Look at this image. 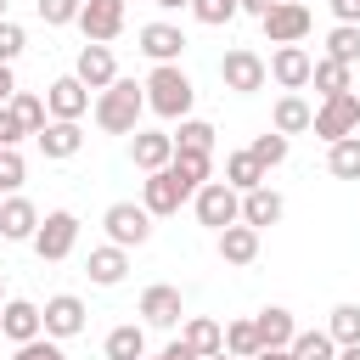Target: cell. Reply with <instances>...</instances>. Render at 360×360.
<instances>
[{
  "label": "cell",
  "mask_w": 360,
  "mask_h": 360,
  "mask_svg": "<svg viewBox=\"0 0 360 360\" xmlns=\"http://www.w3.org/2000/svg\"><path fill=\"white\" fill-rule=\"evenodd\" d=\"M332 17H338V22H354V28H360V0H332Z\"/></svg>",
  "instance_id": "45"
},
{
  "label": "cell",
  "mask_w": 360,
  "mask_h": 360,
  "mask_svg": "<svg viewBox=\"0 0 360 360\" xmlns=\"http://www.w3.org/2000/svg\"><path fill=\"white\" fill-rule=\"evenodd\" d=\"M191 214H197V225H208V231L219 236L225 225H242V191L225 186V180H208V186H197Z\"/></svg>",
  "instance_id": "3"
},
{
  "label": "cell",
  "mask_w": 360,
  "mask_h": 360,
  "mask_svg": "<svg viewBox=\"0 0 360 360\" xmlns=\"http://www.w3.org/2000/svg\"><path fill=\"white\" fill-rule=\"evenodd\" d=\"M197 191L191 186H180L174 180V169H158V174H146L141 180V208L152 214V219H169V214H180V202H191Z\"/></svg>",
  "instance_id": "7"
},
{
  "label": "cell",
  "mask_w": 360,
  "mask_h": 360,
  "mask_svg": "<svg viewBox=\"0 0 360 360\" xmlns=\"http://www.w3.org/2000/svg\"><path fill=\"white\" fill-rule=\"evenodd\" d=\"M73 79L84 84V90H107V84H118V62H112V45H79V62H73Z\"/></svg>",
  "instance_id": "13"
},
{
  "label": "cell",
  "mask_w": 360,
  "mask_h": 360,
  "mask_svg": "<svg viewBox=\"0 0 360 360\" xmlns=\"http://www.w3.org/2000/svg\"><path fill=\"white\" fill-rule=\"evenodd\" d=\"M219 79H225V90H231V96H253V90H264L270 62H264L259 51L236 45V51H225V56H219Z\"/></svg>",
  "instance_id": "6"
},
{
  "label": "cell",
  "mask_w": 360,
  "mask_h": 360,
  "mask_svg": "<svg viewBox=\"0 0 360 360\" xmlns=\"http://www.w3.org/2000/svg\"><path fill=\"white\" fill-rule=\"evenodd\" d=\"M287 214V202H281V191H270V186H253V191H242V225H253V231H264V225H276Z\"/></svg>",
  "instance_id": "22"
},
{
  "label": "cell",
  "mask_w": 360,
  "mask_h": 360,
  "mask_svg": "<svg viewBox=\"0 0 360 360\" xmlns=\"http://www.w3.org/2000/svg\"><path fill=\"white\" fill-rule=\"evenodd\" d=\"M163 354H169V360H202V354H197V349H186V343H180V338H174V343H169V349H163Z\"/></svg>",
  "instance_id": "46"
},
{
  "label": "cell",
  "mask_w": 360,
  "mask_h": 360,
  "mask_svg": "<svg viewBox=\"0 0 360 360\" xmlns=\"http://www.w3.org/2000/svg\"><path fill=\"white\" fill-rule=\"evenodd\" d=\"M225 354H236V360H253V354H259L253 315H248V321H225Z\"/></svg>",
  "instance_id": "36"
},
{
  "label": "cell",
  "mask_w": 360,
  "mask_h": 360,
  "mask_svg": "<svg viewBox=\"0 0 360 360\" xmlns=\"http://www.w3.org/2000/svg\"><path fill=\"white\" fill-rule=\"evenodd\" d=\"M45 107H51V118L79 124V118L90 112V90H84L73 73H62V79H51V84H45Z\"/></svg>",
  "instance_id": "14"
},
{
  "label": "cell",
  "mask_w": 360,
  "mask_h": 360,
  "mask_svg": "<svg viewBox=\"0 0 360 360\" xmlns=\"http://www.w3.org/2000/svg\"><path fill=\"white\" fill-rule=\"evenodd\" d=\"M309 6H298V0H281L276 11H264L259 17V28H264V39L270 45H304V34H309Z\"/></svg>",
  "instance_id": "9"
},
{
  "label": "cell",
  "mask_w": 360,
  "mask_h": 360,
  "mask_svg": "<svg viewBox=\"0 0 360 360\" xmlns=\"http://www.w3.org/2000/svg\"><path fill=\"white\" fill-rule=\"evenodd\" d=\"M253 332H259V349H292L298 321H292V309L270 304V309H259V315H253Z\"/></svg>",
  "instance_id": "20"
},
{
  "label": "cell",
  "mask_w": 360,
  "mask_h": 360,
  "mask_svg": "<svg viewBox=\"0 0 360 360\" xmlns=\"http://www.w3.org/2000/svg\"><path fill=\"white\" fill-rule=\"evenodd\" d=\"M152 6H163V11H180V6H191V0H152Z\"/></svg>",
  "instance_id": "50"
},
{
  "label": "cell",
  "mask_w": 360,
  "mask_h": 360,
  "mask_svg": "<svg viewBox=\"0 0 360 360\" xmlns=\"http://www.w3.org/2000/svg\"><path fill=\"white\" fill-rule=\"evenodd\" d=\"M146 360H169V354H146Z\"/></svg>",
  "instance_id": "54"
},
{
  "label": "cell",
  "mask_w": 360,
  "mask_h": 360,
  "mask_svg": "<svg viewBox=\"0 0 360 360\" xmlns=\"http://www.w3.org/2000/svg\"><path fill=\"white\" fill-rule=\"evenodd\" d=\"M0 22H6V0H0Z\"/></svg>",
  "instance_id": "55"
},
{
  "label": "cell",
  "mask_w": 360,
  "mask_h": 360,
  "mask_svg": "<svg viewBox=\"0 0 360 360\" xmlns=\"http://www.w3.org/2000/svg\"><path fill=\"white\" fill-rule=\"evenodd\" d=\"M22 45H28V34H22V28L6 17V22H0V68H11V62L22 56Z\"/></svg>",
  "instance_id": "42"
},
{
  "label": "cell",
  "mask_w": 360,
  "mask_h": 360,
  "mask_svg": "<svg viewBox=\"0 0 360 360\" xmlns=\"http://www.w3.org/2000/svg\"><path fill=\"white\" fill-rule=\"evenodd\" d=\"M309 84L321 90V101H326V96H343V90H354V68H343V62L321 56V62H315V73H309Z\"/></svg>",
  "instance_id": "28"
},
{
  "label": "cell",
  "mask_w": 360,
  "mask_h": 360,
  "mask_svg": "<svg viewBox=\"0 0 360 360\" xmlns=\"http://www.w3.org/2000/svg\"><path fill=\"white\" fill-rule=\"evenodd\" d=\"M191 101H197V84L186 79L180 62H163V68L146 73V112L180 124V118H191Z\"/></svg>",
  "instance_id": "2"
},
{
  "label": "cell",
  "mask_w": 360,
  "mask_h": 360,
  "mask_svg": "<svg viewBox=\"0 0 360 360\" xmlns=\"http://www.w3.org/2000/svg\"><path fill=\"white\" fill-rule=\"evenodd\" d=\"M34 11H39L45 28H68V22H79L84 0H34Z\"/></svg>",
  "instance_id": "39"
},
{
  "label": "cell",
  "mask_w": 360,
  "mask_h": 360,
  "mask_svg": "<svg viewBox=\"0 0 360 360\" xmlns=\"http://www.w3.org/2000/svg\"><path fill=\"white\" fill-rule=\"evenodd\" d=\"M0 292H6V270H0ZM0 309H6V304H0Z\"/></svg>",
  "instance_id": "53"
},
{
  "label": "cell",
  "mask_w": 360,
  "mask_h": 360,
  "mask_svg": "<svg viewBox=\"0 0 360 360\" xmlns=\"http://www.w3.org/2000/svg\"><path fill=\"white\" fill-rule=\"evenodd\" d=\"M34 141H39V152H45V158H56V163H62V158H73V152L84 146V129H79V124L51 118V124H45V135H34Z\"/></svg>",
  "instance_id": "26"
},
{
  "label": "cell",
  "mask_w": 360,
  "mask_h": 360,
  "mask_svg": "<svg viewBox=\"0 0 360 360\" xmlns=\"http://www.w3.org/2000/svg\"><path fill=\"white\" fill-rule=\"evenodd\" d=\"M309 73H315V56H309L304 45H276V51H270V79H276L287 96H298V90L309 84Z\"/></svg>",
  "instance_id": "11"
},
{
  "label": "cell",
  "mask_w": 360,
  "mask_h": 360,
  "mask_svg": "<svg viewBox=\"0 0 360 360\" xmlns=\"http://www.w3.org/2000/svg\"><path fill=\"white\" fill-rule=\"evenodd\" d=\"M73 242H79V214L73 208H51L45 219H39V231H34V253H39V264H62L68 253H73Z\"/></svg>",
  "instance_id": "4"
},
{
  "label": "cell",
  "mask_w": 360,
  "mask_h": 360,
  "mask_svg": "<svg viewBox=\"0 0 360 360\" xmlns=\"http://www.w3.org/2000/svg\"><path fill=\"white\" fill-rule=\"evenodd\" d=\"M22 135H28V129H22V118L11 112V101H6V107H0V146H17Z\"/></svg>",
  "instance_id": "44"
},
{
  "label": "cell",
  "mask_w": 360,
  "mask_h": 360,
  "mask_svg": "<svg viewBox=\"0 0 360 360\" xmlns=\"http://www.w3.org/2000/svg\"><path fill=\"white\" fill-rule=\"evenodd\" d=\"M242 11V0H191V17L202 22V28H219V22H231Z\"/></svg>",
  "instance_id": "40"
},
{
  "label": "cell",
  "mask_w": 360,
  "mask_h": 360,
  "mask_svg": "<svg viewBox=\"0 0 360 360\" xmlns=\"http://www.w3.org/2000/svg\"><path fill=\"white\" fill-rule=\"evenodd\" d=\"M11 112L22 118L28 135H45V124H51V107H45V96H34V90H17V96H11Z\"/></svg>",
  "instance_id": "31"
},
{
  "label": "cell",
  "mask_w": 360,
  "mask_h": 360,
  "mask_svg": "<svg viewBox=\"0 0 360 360\" xmlns=\"http://www.w3.org/2000/svg\"><path fill=\"white\" fill-rule=\"evenodd\" d=\"M45 338H56V343H68V338H79L84 332V298L79 292H56V298H45Z\"/></svg>",
  "instance_id": "12"
},
{
  "label": "cell",
  "mask_w": 360,
  "mask_h": 360,
  "mask_svg": "<svg viewBox=\"0 0 360 360\" xmlns=\"http://www.w3.org/2000/svg\"><path fill=\"white\" fill-rule=\"evenodd\" d=\"M292 354H298V360H338V343H332V332L321 326V332H298V338H292Z\"/></svg>",
  "instance_id": "37"
},
{
  "label": "cell",
  "mask_w": 360,
  "mask_h": 360,
  "mask_svg": "<svg viewBox=\"0 0 360 360\" xmlns=\"http://www.w3.org/2000/svg\"><path fill=\"white\" fill-rule=\"evenodd\" d=\"M107 360H146V326L124 321L107 332Z\"/></svg>",
  "instance_id": "27"
},
{
  "label": "cell",
  "mask_w": 360,
  "mask_h": 360,
  "mask_svg": "<svg viewBox=\"0 0 360 360\" xmlns=\"http://www.w3.org/2000/svg\"><path fill=\"white\" fill-rule=\"evenodd\" d=\"M79 34H84V45H112L124 34V0H84Z\"/></svg>",
  "instance_id": "10"
},
{
  "label": "cell",
  "mask_w": 360,
  "mask_h": 360,
  "mask_svg": "<svg viewBox=\"0 0 360 360\" xmlns=\"http://www.w3.org/2000/svg\"><path fill=\"white\" fill-rule=\"evenodd\" d=\"M253 158H259V169L270 174L276 163H287V135H276V129H264V135H253V146H248Z\"/></svg>",
  "instance_id": "38"
},
{
  "label": "cell",
  "mask_w": 360,
  "mask_h": 360,
  "mask_svg": "<svg viewBox=\"0 0 360 360\" xmlns=\"http://www.w3.org/2000/svg\"><path fill=\"white\" fill-rule=\"evenodd\" d=\"M84 276H90L96 287H118V281L129 276V248H112V242L90 248V259H84Z\"/></svg>",
  "instance_id": "19"
},
{
  "label": "cell",
  "mask_w": 360,
  "mask_h": 360,
  "mask_svg": "<svg viewBox=\"0 0 360 360\" xmlns=\"http://www.w3.org/2000/svg\"><path fill=\"white\" fill-rule=\"evenodd\" d=\"M214 248H219V259H225V264H236V270H242V264H253V259H259V231H253V225H225V231L214 236Z\"/></svg>",
  "instance_id": "23"
},
{
  "label": "cell",
  "mask_w": 360,
  "mask_h": 360,
  "mask_svg": "<svg viewBox=\"0 0 360 360\" xmlns=\"http://www.w3.org/2000/svg\"><path fill=\"white\" fill-rule=\"evenodd\" d=\"M169 169H174V180H180V186H191V191H197V186H208V174H214V152H174V163H169Z\"/></svg>",
  "instance_id": "29"
},
{
  "label": "cell",
  "mask_w": 360,
  "mask_h": 360,
  "mask_svg": "<svg viewBox=\"0 0 360 360\" xmlns=\"http://www.w3.org/2000/svg\"><path fill=\"white\" fill-rule=\"evenodd\" d=\"M208 360H236V354H225V349H219V354H208Z\"/></svg>",
  "instance_id": "52"
},
{
  "label": "cell",
  "mask_w": 360,
  "mask_h": 360,
  "mask_svg": "<svg viewBox=\"0 0 360 360\" xmlns=\"http://www.w3.org/2000/svg\"><path fill=\"white\" fill-rule=\"evenodd\" d=\"M326 146H338V141H349L354 129H360V96L354 90H343V96H326L321 107H315V124H309Z\"/></svg>",
  "instance_id": "5"
},
{
  "label": "cell",
  "mask_w": 360,
  "mask_h": 360,
  "mask_svg": "<svg viewBox=\"0 0 360 360\" xmlns=\"http://www.w3.org/2000/svg\"><path fill=\"white\" fill-rule=\"evenodd\" d=\"M253 360H298V354H292V349H259Z\"/></svg>",
  "instance_id": "49"
},
{
  "label": "cell",
  "mask_w": 360,
  "mask_h": 360,
  "mask_svg": "<svg viewBox=\"0 0 360 360\" xmlns=\"http://www.w3.org/2000/svg\"><path fill=\"white\" fill-rule=\"evenodd\" d=\"M281 0H242V11H253V17H264V11H276Z\"/></svg>",
  "instance_id": "48"
},
{
  "label": "cell",
  "mask_w": 360,
  "mask_h": 360,
  "mask_svg": "<svg viewBox=\"0 0 360 360\" xmlns=\"http://www.w3.org/2000/svg\"><path fill=\"white\" fill-rule=\"evenodd\" d=\"M22 174H28L22 152H17V146H0V191H17V186H22Z\"/></svg>",
  "instance_id": "41"
},
{
  "label": "cell",
  "mask_w": 360,
  "mask_h": 360,
  "mask_svg": "<svg viewBox=\"0 0 360 360\" xmlns=\"http://www.w3.org/2000/svg\"><path fill=\"white\" fill-rule=\"evenodd\" d=\"M174 152H214V124H208V118H180Z\"/></svg>",
  "instance_id": "33"
},
{
  "label": "cell",
  "mask_w": 360,
  "mask_h": 360,
  "mask_svg": "<svg viewBox=\"0 0 360 360\" xmlns=\"http://www.w3.org/2000/svg\"><path fill=\"white\" fill-rule=\"evenodd\" d=\"M96 129L101 135H135L141 129V112H146V84H135V79H118V84H107L101 96H96Z\"/></svg>",
  "instance_id": "1"
},
{
  "label": "cell",
  "mask_w": 360,
  "mask_h": 360,
  "mask_svg": "<svg viewBox=\"0 0 360 360\" xmlns=\"http://www.w3.org/2000/svg\"><path fill=\"white\" fill-rule=\"evenodd\" d=\"M135 39H141V51L152 56V68H163V62H180V51H186V34H180L174 22H146Z\"/></svg>",
  "instance_id": "18"
},
{
  "label": "cell",
  "mask_w": 360,
  "mask_h": 360,
  "mask_svg": "<svg viewBox=\"0 0 360 360\" xmlns=\"http://www.w3.org/2000/svg\"><path fill=\"white\" fill-rule=\"evenodd\" d=\"M11 360H68L62 354V343L56 338H34V343H17V354Z\"/></svg>",
  "instance_id": "43"
},
{
  "label": "cell",
  "mask_w": 360,
  "mask_h": 360,
  "mask_svg": "<svg viewBox=\"0 0 360 360\" xmlns=\"http://www.w3.org/2000/svg\"><path fill=\"white\" fill-rule=\"evenodd\" d=\"M129 158H135L141 174H158V169L174 163V135L169 129H135L129 135Z\"/></svg>",
  "instance_id": "15"
},
{
  "label": "cell",
  "mask_w": 360,
  "mask_h": 360,
  "mask_svg": "<svg viewBox=\"0 0 360 360\" xmlns=\"http://www.w3.org/2000/svg\"><path fill=\"white\" fill-rule=\"evenodd\" d=\"M180 343H186V349H197V354L208 360V354H219V349H225V326H219L214 315H186Z\"/></svg>",
  "instance_id": "24"
},
{
  "label": "cell",
  "mask_w": 360,
  "mask_h": 360,
  "mask_svg": "<svg viewBox=\"0 0 360 360\" xmlns=\"http://www.w3.org/2000/svg\"><path fill=\"white\" fill-rule=\"evenodd\" d=\"M309 124H315V107H309L304 96H281V101L270 107V129H276V135H304Z\"/></svg>",
  "instance_id": "25"
},
{
  "label": "cell",
  "mask_w": 360,
  "mask_h": 360,
  "mask_svg": "<svg viewBox=\"0 0 360 360\" xmlns=\"http://www.w3.org/2000/svg\"><path fill=\"white\" fill-rule=\"evenodd\" d=\"M17 96V79H11V68H0V107Z\"/></svg>",
  "instance_id": "47"
},
{
  "label": "cell",
  "mask_w": 360,
  "mask_h": 360,
  "mask_svg": "<svg viewBox=\"0 0 360 360\" xmlns=\"http://www.w3.org/2000/svg\"><path fill=\"white\" fill-rule=\"evenodd\" d=\"M225 186H236V191H253V186H264V169H259V158H253L248 146L225 158Z\"/></svg>",
  "instance_id": "30"
},
{
  "label": "cell",
  "mask_w": 360,
  "mask_h": 360,
  "mask_svg": "<svg viewBox=\"0 0 360 360\" xmlns=\"http://www.w3.org/2000/svg\"><path fill=\"white\" fill-rule=\"evenodd\" d=\"M338 360H360V343L354 349H338Z\"/></svg>",
  "instance_id": "51"
},
{
  "label": "cell",
  "mask_w": 360,
  "mask_h": 360,
  "mask_svg": "<svg viewBox=\"0 0 360 360\" xmlns=\"http://www.w3.org/2000/svg\"><path fill=\"white\" fill-rule=\"evenodd\" d=\"M180 315H186V304H180V287H169V281H152V287L141 292V321H146V326H180Z\"/></svg>",
  "instance_id": "16"
},
{
  "label": "cell",
  "mask_w": 360,
  "mask_h": 360,
  "mask_svg": "<svg viewBox=\"0 0 360 360\" xmlns=\"http://www.w3.org/2000/svg\"><path fill=\"white\" fill-rule=\"evenodd\" d=\"M326 332H332L338 349H354V343H360V304H338V309L326 315Z\"/></svg>",
  "instance_id": "32"
},
{
  "label": "cell",
  "mask_w": 360,
  "mask_h": 360,
  "mask_svg": "<svg viewBox=\"0 0 360 360\" xmlns=\"http://www.w3.org/2000/svg\"><path fill=\"white\" fill-rule=\"evenodd\" d=\"M326 169H332L338 180H360V135H349V141L326 146Z\"/></svg>",
  "instance_id": "35"
},
{
  "label": "cell",
  "mask_w": 360,
  "mask_h": 360,
  "mask_svg": "<svg viewBox=\"0 0 360 360\" xmlns=\"http://www.w3.org/2000/svg\"><path fill=\"white\" fill-rule=\"evenodd\" d=\"M326 56L343 62V68H354V62H360V28H354V22H338V28L326 34Z\"/></svg>",
  "instance_id": "34"
},
{
  "label": "cell",
  "mask_w": 360,
  "mask_h": 360,
  "mask_svg": "<svg viewBox=\"0 0 360 360\" xmlns=\"http://www.w3.org/2000/svg\"><path fill=\"white\" fill-rule=\"evenodd\" d=\"M34 231H39V208L28 197H6L0 202V236L6 242H34Z\"/></svg>",
  "instance_id": "21"
},
{
  "label": "cell",
  "mask_w": 360,
  "mask_h": 360,
  "mask_svg": "<svg viewBox=\"0 0 360 360\" xmlns=\"http://www.w3.org/2000/svg\"><path fill=\"white\" fill-rule=\"evenodd\" d=\"M0 332H6L11 343H34V338H45V315H39V304H28V298H6V309H0Z\"/></svg>",
  "instance_id": "17"
},
{
  "label": "cell",
  "mask_w": 360,
  "mask_h": 360,
  "mask_svg": "<svg viewBox=\"0 0 360 360\" xmlns=\"http://www.w3.org/2000/svg\"><path fill=\"white\" fill-rule=\"evenodd\" d=\"M101 225H107V242H112V248H141V242L152 236V214H146L141 202H112V208L101 214Z\"/></svg>",
  "instance_id": "8"
}]
</instances>
